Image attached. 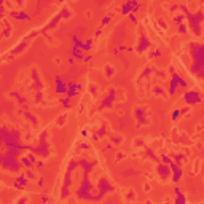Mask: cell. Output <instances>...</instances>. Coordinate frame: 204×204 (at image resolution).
I'll list each match as a JSON object with an SVG mask.
<instances>
[{
    "mask_svg": "<svg viewBox=\"0 0 204 204\" xmlns=\"http://www.w3.org/2000/svg\"><path fill=\"white\" fill-rule=\"evenodd\" d=\"M8 15L11 16V18L18 19V21H29V19H30V16L27 15L26 11H10Z\"/></svg>",
    "mask_w": 204,
    "mask_h": 204,
    "instance_id": "7c38bea8",
    "label": "cell"
},
{
    "mask_svg": "<svg viewBox=\"0 0 204 204\" xmlns=\"http://www.w3.org/2000/svg\"><path fill=\"white\" fill-rule=\"evenodd\" d=\"M188 88V83H187V80H183L182 77L179 75V73H172V78H171V83H169V94H175V91H177V88Z\"/></svg>",
    "mask_w": 204,
    "mask_h": 204,
    "instance_id": "7a4b0ae2",
    "label": "cell"
},
{
    "mask_svg": "<svg viewBox=\"0 0 204 204\" xmlns=\"http://www.w3.org/2000/svg\"><path fill=\"white\" fill-rule=\"evenodd\" d=\"M35 99H37V101H42V93H38V94H37V96H35Z\"/></svg>",
    "mask_w": 204,
    "mask_h": 204,
    "instance_id": "ab89813d",
    "label": "cell"
},
{
    "mask_svg": "<svg viewBox=\"0 0 204 204\" xmlns=\"http://www.w3.org/2000/svg\"><path fill=\"white\" fill-rule=\"evenodd\" d=\"M27 159L34 164V163H37V155L35 153H29V155H27Z\"/></svg>",
    "mask_w": 204,
    "mask_h": 204,
    "instance_id": "83f0119b",
    "label": "cell"
},
{
    "mask_svg": "<svg viewBox=\"0 0 204 204\" xmlns=\"http://www.w3.org/2000/svg\"><path fill=\"white\" fill-rule=\"evenodd\" d=\"M110 21H112V16H105V18L102 19V21H101V26H99V27L102 29V27H104V26H107V24H108V22H110Z\"/></svg>",
    "mask_w": 204,
    "mask_h": 204,
    "instance_id": "d4e9b609",
    "label": "cell"
},
{
    "mask_svg": "<svg viewBox=\"0 0 204 204\" xmlns=\"http://www.w3.org/2000/svg\"><path fill=\"white\" fill-rule=\"evenodd\" d=\"M113 99H115V89L112 88V89H110V93H108V96L105 97V99L102 101V104L99 105V108L102 110V108H105V107H110V105H112V102H113Z\"/></svg>",
    "mask_w": 204,
    "mask_h": 204,
    "instance_id": "8fae6325",
    "label": "cell"
},
{
    "mask_svg": "<svg viewBox=\"0 0 204 204\" xmlns=\"http://www.w3.org/2000/svg\"><path fill=\"white\" fill-rule=\"evenodd\" d=\"M136 117H137V120L140 121V123H145V118H144V110H142V108H137V110H136Z\"/></svg>",
    "mask_w": 204,
    "mask_h": 204,
    "instance_id": "44dd1931",
    "label": "cell"
},
{
    "mask_svg": "<svg viewBox=\"0 0 204 204\" xmlns=\"http://www.w3.org/2000/svg\"><path fill=\"white\" fill-rule=\"evenodd\" d=\"M26 117L29 118V120L32 121L34 124H37V123H38V120H37V118H34V117H32V113H26Z\"/></svg>",
    "mask_w": 204,
    "mask_h": 204,
    "instance_id": "1f68e13d",
    "label": "cell"
},
{
    "mask_svg": "<svg viewBox=\"0 0 204 204\" xmlns=\"http://www.w3.org/2000/svg\"><path fill=\"white\" fill-rule=\"evenodd\" d=\"M27 177H30V179H32V177H34V172H30V171H27Z\"/></svg>",
    "mask_w": 204,
    "mask_h": 204,
    "instance_id": "60d3db41",
    "label": "cell"
},
{
    "mask_svg": "<svg viewBox=\"0 0 204 204\" xmlns=\"http://www.w3.org/2000/svg\"><path fill=\"white\" fill-rule=\"evenodd\" d=\"M32 153H35V155H40V156H48V155H50V145L46 144V142H40L38 147L32 148Z\"/></svg>",
    "mask_w": 204,
    "mask_h": 204,
    "instance_id": "5b68a950",
    "label": "cell"
},
{
    "mask_svg": "<svg viewBox=\"0 0 204 204\" xmlns=\"http://www.w3.org/2000/svg\"><path fill=\"white\" fill-rule=\"evenodd\" d=\"M150 46V42L147 40V37L145 35H140V40H139V43H137V46H136V51L137 53H144L145 50Z\"/></svg>",
    "mask_w": 204,
    "mask_h": 204,
    "instance_id": "9c48e42d",
    "label": "cell"
},
{
    "mask_svg": "<svg viewBox=\"0 0 204 204\" xmlns=\"http://www.w3.org/2000/svg\"><path fill=\"white\" fill-rule=\"evenodd\" d=\"M80 85H77V83H73V81H69L67 83V93H66V96L69 97V99H72V97H75L77 94H78V91H80Z\"/></svg>",
    "mask_w": 204,
    "mask_h": 204,
    "instance_id": "8992f818",
    "label": "cell"
},
{
    "mask_svg": "<svg viewBox=\"0 0 204 204\" xmlns=\"http://www.w3.org/2000/svg\"><path fill=\"white\" fill-rule=\"evenodd\" d=\"M172 158H174V163H180L183 159V155H172Z\"/></svg>",
    "mask_w": 204,
    "mask_h": 204,
    "instance_id": "f546056e",
    "label": "cell"
},
{
    "mask_svg": "<svg viewBox=\"0 0 204 204\" xmlns=\"http://www.w3.org/2000/svg\"><path fill=\"white\" fill-rule=\"evenodd\" d=\"M67 62H69V64H73V62H75V59H73V57H69V61H67Z\"/></svg>",
    "mask_w": 204,
    "mask_h": 204,
    "instance_id": "b9f144b4",
    "label": "cell"
},
{
    "mask_svg": "<svg viewBox=\"0 0 204 204\" xmlns=\"http://www.w3.org/2000/svg\"><path fill=\"white\" fill-rule=\"evenodd\" d=\"M120 11L123 13V15H131L132 13V6H131V0H128L126 3H123L120 8Z\"/></svg>",
    "mask_w": 204,
    "mask_h": 204,
    "instance_id": "5bb4252c",
    "label": "cell"
},
{
    "mask_svg": "<svg viewBox=\"0 0 204 204\" xmlns=\"http://www.w3.org/2000/svg\"><path fill=\"white\" fill-rule=\"evenodd\" d=\"M183 101H185L187 105H195L198 102H201V93L196 89H190L183 94Z\"/></svg>",
    "mask_w": 204,
    "mask_h": 204,
    "instance_id": "3957f363",
    "label": "cell"
},
{
    "mask_svg": "<svg viewBox=\"0 0 204 204\" xmlns=\"http://www.w3.org/2000/svg\"><path fill=\"white\" fill-rule=\"evenodd\" d=\"M75 168H78V161H77V159H70L69 166H67V172H72Z\"/></svg>",
    "mask_w": 204,
    "mask_h": 204,
    "instance_id": "ffe728a7",
    "label": "cell"
},
{
    "mask_svg": "<svg viewBox=\"0 0 204 204\" xmlns=\"http://www.w3.org/2000/svg\"><path fill=\"white\" fill-rule=\"evenodd\" d=\"M179 10H182L185 15H183V18L188 19V27L193 30V34H195L196 37L201 35V22L204 19V15L203 11H198V13H190V10L187 8L185 5H179Z\"/></svg>",
    "mask_w": 204,
    "mask_h": 204,
    "instance_id": "6da1fadb",
    "label": "cell"
},
{
    "mask_svg": "<svg viewBox=\"0 0 204 204\" xmlns=\"http://www.w3.org/2000/svg\"><path fill=\"white\" fill-rule=\"evenodd\" d=\"M156 171H158V174L161 175L163 179H166L169 174H171V169H169V166H166V164H158L156 166Z\"/></svg>",
    "mask_w": 204,
    "mask_h": 204,
    "instance_id": "4fadbf2b",
    "label": "cell"
},
{
    "mask_svg": "<svg viewBox=\"0 0 204 204\" xmlns=\"http://www.w3.org/2000/svg\"><path fill=\"white\" fill-rule=\"evenodd\" d=\"M16 182H18V183H21V185L24 187L26 183H27V179H26V175H19V177L16 179Z\"/></svg>",
    "mask_w": 204,
    "mask_h": 204,
    "instance_id": "4316f807",
    "label": "cell"
},
{
    "mask_svg": "<svg viewBox=\"0 0 204 204\" xmlns=\"http://www.w3.org/2000/svg\"><path fill=\"white\" fill-rule=\"evenodd\" d=\"M129 16V21H131V22H137V18H136V15H132V13H131V15H128Z\"/></svg>",
    "mask_w": 204,
    "mask_h": 204,
    "instance_id": "836d02e7",
    "label": "cell"
},
{
    "mask_svg": "<svg viewBox=\"0 0 204 204\" xmlns=\"http://www.w3.org/2000/svg\"><path fill=\"white\" fill-rule=\"evenodd\" d=\"M183 19H185V18H183V15H175V16H174V22H177L179 26L183 22Z\"/></svg>",
    "mask_w": 204,
    "mask_h": 204,
    "instance_id": "484cf974",
    "label": "cell"
},
{
    "mask_svg": "<svg viewBox=\"0 0 204 204\" xmlns=\"http://www.w3.org/2000/svg\"><path fill=\"white\" fill-rule=\"evenodd\" d=\"M91 46H93V38H88L86 42H83V46H81V51H89L91 50Z\"/></svg>",
    "mask_w": 204,
    "mask_h": 204,
    "instance_id": "ac0fdd59",
    "label": "cell"
},
{
    "mask_svg": "<svg viewBox=\"0 0 204 204\" xmlns=\"http://www.w3.org/2000/svg\"><path fill=\"white\" fill-rule=\"evenodd\" d=\"M174 191H175V196H177V198H175V204H185V195H183L179 188H175Z\"/></svg>",
    "mask_w": 204,
    "mask_h": 204,
    "instance_id": "2e32d148",
    "label": "cell"
},
{
    "mask_svg": "<svg viewBox=\"0 0 204 204\" xmlns=\"http://www.w3.org/2000/svg\"><path fill=\"white\" fill-rule=\"evenodd\" d=\"M131 6H132V15H134V13H137V10L140 8V3H139V2H134V0H131Z\"/></svg>",
    "mask_w": 204,
    "mask_h": 204,
    "instance_id": "603a6c76",
    "label": "cell"
},
{
    "mask_svg": "<svg viewBox=\"0 0 204 204\" xmlns=\"http://www.w3.org/2000/svg\"><path fill=\"white\" fill-rule=\"evenodd\" d=\"M59 102H61V104H62L66 108H69V107H70V99H69L67 96H66V97H62V99H61Z\"/></svg>",
    "mask_w": 204,
    "mask_h": 204,
    "instance_id": "cb8c5ba5",
    "label": "cell"
},
{
    "mask_svg": "<svg viewBox=\"0 0 204 204\" xmlns=\"http://www.w3.org/2000/svg\"><path fill=\"white\" fill-rule=\"evenodd\" d=\"M72 57H73V59H75V57H77L78 61H83L85 54H83V51H81L80 48H77V46H73V48H72Z\"/></svg>",
    "mask_w": 204,
    "mask_h": 204,
    "instance_id": "9a60e30c",
    "label": "cell"
},
{
    "mask_svg": "<svg viewBox=\"0 0 204 204\" xmlns=\"http://www.w3.org/2000/svg\"><path fill=\"white\" fill-rule=\"evenodd\" d=\"M97 191L101 193V195H107V193H110V191H115V187L112 185L110 182H108L105 177H101L99 179V182H97Z\"/></svg>",
    "mask_w": 204,
    "mask_h": 204,
    "instance_id": "277c9868",
    "label": "cell"
},
{
    "mask_svg": "<svg viewBox=\"0 0 204 204\" xmlns=\"http://www.w3.org/2000/svg\"><path fill=\"white\" fill-rule=\"evenodd\" d=\"M155 93L156 94H163V89H161V88H155Z\"/></svg>",
    "mask_w": 204,
    "mask_h": 204,
    "instance_id": "74e56055",
    "label": "cell"
},
{
    "mask_svg": "<svg viewBox=\"0 0 204 204\" xmlns=\"http://www.w3.org/2000/svg\"><path fill=\"white\" fill-rule=\"evenodd\" d=\"M187 30H188V29H187V24H180L179 26V32L180 34H187Z\"/></svg>",
    "mask_w": 204,
    "mask_h": 204,
    "instance_id": "4dcf8cb0",
    "label": "cell"
},
{
    "mask_svg": "<svg viewBox=\"0 0 204 204\" xmlns=\"http://www.w3.org/2000/svg\"><path fill=\"white\" fill-rule=\"evenodd\" d=\"M161 159L166 163V164H171V163H172V161H171V158H169V156H166V155H163V156H161Z\"/></svg>",
    "mask_w": 204,
    "mask_h": 204,
    "instance_id": "d6a6232c",
    "label": "cell"
},
{
    "mask_svg": "<svg viewBox=\"0 0 204 204\" xmlns=\"http://www.w3.org/2000/svg\"><path fill=\"white\" fill-rule=\"evenodd\" d=\"M10 32H11V26H10V22H5V30L2 32V38H6V37L10 35Z\"/></svg>",
    "mask_w": 204,
    "mask_h": 204,
    "instance_id": "d6986e66",
    "label": "cell"
},
{
    "mask_svg": "<svg viewBox=\"0 0 204 204\" xmlns=\"http://www.w3.org/2000/svg\"><path fill=\"white\" fill-rule=\"evenodd\" d=\"M26 48H27V42H26V40H24V42H21V43H19V45L16 46L15 50L11 51V54H19V53H21L22 50H26Z\"/></svg>",
    "mask_w": 204,
    "mask_h": 204,
    "instance_id": "e0dca14e",
    "label": "cell"
},
{
    "mask_svg": "<svg viewBox=\"0 0 204 204\" xmlns=\"http://www.w3.org/2000/svg\"><path fill=\"white\" fill-rule=\"evenodd\" d=\"M54 81H56V93L57 94H66L67 93V83L62 80V77L56 75L54 77Z\"/></svg>",
    "mask_w": 204,
    "mask_h": 204,
    "instance_id": "52a82bcc",
    "label": "cell"
},
{
    "mask_svg": "<svg viewBox=\"0 0 204 204\" xmlns=\"http://www.w3.org/2000/svg\"><path fill=\"white\" fill-rule=\"evenodd\" d=\"M169 169L174 172V174H172V180H174V182H179L180 177H182V169H180V166L177 164V163L172 161L171 164H169Z\"/></svg>",
    "mask_w": 204,
    "mask_h": 204,
    "instance_id": "ba28073f",
    "label": "cell"
},
{
    "mask_svg": "<svg viewBox=\"0 0 204 204\" xmlns=\"http://www.w3.org/2000/svg\"><path fill=\"white\" fill-rule=\"evenodd\" d=\"M83 61H85V62H89V61H91V56H85Z\"/></svg>",
    "mask_w": 204,
    "mask_h": 204,
    "instance_id": "f35d334b",
    "label": "cell"
},
{
    "mask_svg": "<svg viewBox=\"0 0 204 204\" xmlns=\"http://www.w3.org/2000/svg\"><path fill=\"white\" fill-rule=\"evenodd\" d=\"M159 54H161V53H159V50H155V51L152 53V57H153V56L156 57V56H159Z\"/></svg>",
    "mask_w": 204,
    "mask_h": 204,
    "instance_id": "8d00e7d4",
    "label": "cell"
},
{
    "mask_svg": "<svg viewBox=\"0 0 204 204\" xmlns=\"http://www.w3.org/2000/svg\"><path fill=\"white\" fill-rule=\"evenodd\" d=\"M159 26H161V29H168V26H166V22L163 19H159Z\"/></svg>",
    "mask_w": 204,
    "mask_h": 204,
    "instance_id": "d590c367",
    "label": "cell"
},
{
    "mask_svg": "<svg viewBox=\"0 0 204 204\" xmlns=\"http://www.w3.org/2000/svg\"><path fill=\"white\" fill-rule=\"evenodd\" d=\"M97 136H105V128H101L99 131H97Z\"/></svg>",
    "mask_w": 204,
    "mask_h": 204,
    "instance_id": "e575fe53",
    "label": "cell"
},
{
    "mask_svg": "<svg viewBox=\"0 0 204 204\" xmlns=\"http://www.w3.org/2000/svg\"><path fill=\"white\" fill-rule=\"evenodd\" d=\"M61 19H62V13H61V11H59V13H57V15H56V16H54V18H53V19H50V22H48V24H46L45 27H43V29H42V30H40V32H46V30H48V29H53V27H54V26H56V24H57V22H59V21H61Z\"/></svg>",
    "mask_w": 204,
    "mask_h": 204,
    "instance_id": "30bf717a",
    "label": "cell"
},
{
    "mask_svg": "<svg viewBox=\"0 0 204 204\" xmlns=\"http://www.w3.org/2000/svg\"><path fill=\"white\" fill-rule=\"evenodd\" d=\"M105 75H107L108 78H110L112 75H113V69H112L110 66H107V67H105Z\"/></svg>",
    "mask_w": 204,
    "mask_h": 204,
    "instance_id": "f1b7e54d",
    "label": "cell"
},
{
    "mask_svg": "<svg viewBox=\"0 0 204 204\" xmlns=\"http://www.w3.org/2000/svg\"><path fill=\"white\" fill-rule=\"evenodd\" d=\"M19 163H21V164H24L26 168H30V166H32V163H30L26 156H19Z\"/></svg>",
    "mask_w": 204,
    "mask_h": 204,
    "instance_id": "7402d4cb",
    "label": "cell"
}]
</instances>
